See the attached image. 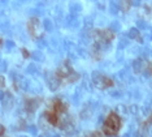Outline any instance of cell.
<instances>
[{
    "label": "cell",
    "instance_id": "16",
    "mask_svg": "<svg viewBox=\"0 0 152 137\" xmlns=\"http://www.w3.org/2000/svg\"><path fill=\"white\" fill-rule=\"evenodd\" d=\"M151 71H152V68H151Z\"/></svg>",
    "mask_w": 152,
    "mask_h": 137
},
{
    "label": "cell",
    "instance_id": "9",
    "mask_svg": "<svg viewBox=\"0 0 152 137\" xmlns=\"http://www.w3.org/2000/svg\"><path fill=\"white\" fill-rule=\"evenodd\" d=\"M146 67H147V63L146 61L142 60V59H138V60H135V63H134V71H135L137 73L143 72Z\"/></svg>",
    "mask_w": 152,
    "mask_h": 137
},
{
    "label": "cell",
    "instance_id": "13",
    "mask_svg": "<svg viewBox=\"0 0 152 137\" xmlns=\"http://www.w3.org/2000/svg\"><path fill=\"white\" fill-rule=\"evenodd\" d=\"M5 87V78L3 76H0V89H4Z\"/></svg>",
    "mask_w": 152,
    "mask_h": 137
},
{
    "label": "cell",
    "instance_id": "5",
    "mask_svg": "<svg viewBox=\"0 0 152 137\" xmlns=\"http://www.w3.org/2000/svg\"><path fill=\"white\" fill-rule=\"evenodd\" d=\"M115 38V36H113V33L110 30H98L95 33V39L98 43H108V42H110Z\"/></svg>",
    "mask_w": 152,
    "mask_h": 137
},
{
    "label": "cell",
    "instance_id": "6",
    "mask_svg": "<svg viewBox=\"0 0 152 137\" xmlns=\"http://www.w3.org/2000/svg\"><path fill=\"white\" fill-rule=\"evenodd\" d=\"M40 102H42V101H40L39 98H31V99H26V102H25L26 111L27 112H34L38 107H39Z\"/></svg>",
    "mask_w": 152,
    "mask_h": 137
},
{
    "label": "cell",
    "instance_id": "15",
    "mask_svg": "<svg viewBox=\"0 0 152 137\" xmlns=\"http://www.w3.org/2000/svg\"><path fill=\"white\" fill-rule=\"evenodd\" d=\"M0 137H7V136L4 135V129H1V132H0Z\"/></svg>",
    "mask_w": 152,
    "mask_h": 137
},
{
    "label": "cell",
    "instance_id": "1",
    "mask_svg": "<svg viewBox=\"0 0 152 137\" xmlns=\"http://www.w3.org/2000/svg\"><path fill=\"white\" fill-rule=\"evenodd\" d=\"M121 124H122V123H121V118L117 114H115V112H110L104 121L103 132H104V135L109 136V137L117 136L118 135V131L121 129Z\"/></svg>",
    "mask_w": 152,
    "mask_h": 137
},
{
    "label": "cell",
    "instance_id": "12",
    "mask_svg": "<svg viewBox=\"0 0 152 137\" xmlns=\"http://www.w3.org/2000/svg\"><path fill=\"white\" fill-rule=\"evenodd\" d=\"M87 137H104V136H103L99 131H95V132H91L90 135H87Z\"/></svg>",
    "mask_w": 152,
    "mask_h": 137
},
{
    "label": "cell",
    "instance_id": "11",
    "mask_svg": "<svg viewBox=\"0 0 152 137\" xmlns=\"http://www.w3.org/2000/svg\"><path fill=\"white\" fill-rule=\"evenodd\" d=\"M130 38H133V39H135V41H142V38H140V34H139V31H138L137 29H131L130 30Z\"/></svg>",
    "mask_w": 152,
    "mask_h": 137
},
{
    "label": "cell",
    "instance_id": "7",
    "mask_svg": "<svg viewBox=\"0 0 152 137\" xmlns=\"http://www.w3.org/2000/svg\"><path fill=\"white\" fill-rule=\"evenodd\" d=\"M60 81L61 80L57 77V75H52L47 78V84H48V86L51 87V90H56L58 85H60Z\"/></svg>",
    "mask_w": 152,
    "mask_h": 137
},
{
    "label": "cell",
    "instance_id": "4",
    "mask_svg": "<svg viewBox=\"0 0 152 137\" xmlns=\"http://www.w3.org/2000/svg\"><path fill=\"white\" fill-rule=\"evenodd\" d=\"M92 82L98 89H108V87L113 86V80L107 76L99 75V73H94L92 76Z\"/></svg>",
    "mask_w": 152,
    "mask_h": 137
},
{
    "label": "cell",
    "instance_id": "14",
    "mask_svg": "<svg viewBox=\"0 0 152 137\" xmlns=\"http://www.w3.org/2000/svg\"><path fill=\"white\" fill-rule=\"evenodd\" d=\"M22 54L25 55V58H27V56H29V52H26V50H22Z\"/></svg>",
    "mask_w": 152,
    "mask_h": 137
},
{
    "label": "cell",
    "instance_id": "3",
    "mask_svg": "<svg viewBox=\"0 0 152 137\" xmlns=\"http://www.w3.org/2000/svg\"><path fill=\"white\" fill-rule=\"evenodd\" d=\"M27 30H29V34L34 39H39L44 34V29H43L42 24H40L39 19H37V17H31L29 20V22H27Z\"/></svg>",
    "mask_w": 152,
    "mask_h": 137
},
{
    "label": "cell",
    "instance_id": "8",
    "mask_svg": "<svg viewBox=\"0 0 152 137\" xmlns=\"http://www.w3.org/2000/svg\"><path fill=\"white\" fill-rule=\"evenodd\" d=\"M13 97L11 93H5L4 97H3V107L5 108V110H11L13 107Z\"/></svg>",
    "mask_w": 152,
    "mask_h": 137
},
{
    "label": "cell",
    "instance_id": "10",
    "mask_svg": "<svg viewBox=\"0 0 152 137\" xmlns=\"http://www.w3.org/2000/svg\"><path fill=\"white\" fill-rule=\"evenodd\" d=\"M120 7H121V10H124V12H127V10L130 9V7H131V0H122Z\"/></svg>",
    "mask_w": 152,
    "mask_h": 137
},
{
    "label": "cell",
    "instance_id": "2",
    "mask_svg": "<svg viewBox=\"0 0 152 137\" xmlns=\"http://www.w3.org/2000/svg\"><path fill=\"white\" fill-rule=\"evenodd\" d=\"M56 75H57V77L60 80H65L66 82H74V81H77V80L79 78L78 73H75L73 71V68H72L69 64H66V63H64L63 65L58 67Z\"/></svg>",
    "mask_w": 152,
    "mask_h": 137
}]
</instances>
